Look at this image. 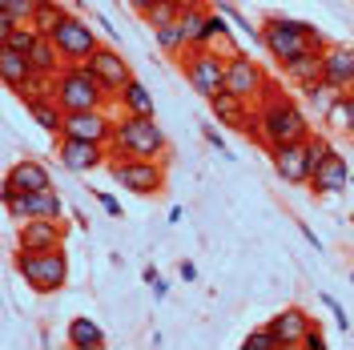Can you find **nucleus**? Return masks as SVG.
<instances>
[{
	"label": "nucleus",
	"instance_id": "1",
	"mask_svg": "<svg viewBox=\"0 0 354 350\" xmlns=\"http://www.w3.org/2000/svg\"><path fill=\"white\" fill-rule=\"evenodd\" d=\"M254 109H258V121H262L266 154L278 149V145H302L310 133H314V125H310V117L302 113V105L294 97H286L278 85H270V93H266Z\"/></svg>",
	"mask_w": 354,
	"mask_h": 350
},
{
	"label": "nucleus",
	"instance_id": "2",
	"mask_svg": "<svg viewBox=\"0 0 354 350\" xmlns=\"http://www.w3.org/2000/svg\"><path fill=\"white\" fill-rule=\"evenodd\" d=\"M109 154H121V157H149V161H157V157L169 154V137H165V129L157 125L153 117L117 113V129H113Z\"/></svg>",
	"mask_w": 354,
	"mask_h": 350
},
{
	"label": "nucleus",
	"instance_id": "3",
	"mask_svg": "<svg viewBox=\"0 0 354 350\" xmlns=\"http://www.w3.org/2000/svg\"><path fill=\"white\" fill-rule=\"evenodd\" d=\"M12 270L32 286V294H61V290L68 286L65 246H57V250H21V246H17Z\"/></svg>",
	"mask_w": 354,
	"mask_h": 350
},
{
	"label": "nucleus",
	"instance_id": "4",
	"mask_svg": "<svg viewBox=\"0 0 354 350\" xmlns=\"http://www.w3.org/2000/svg\"><path fill=\"white\" fill-rule=\"evenodd\" d=\"M53 97L65 113H88V109H109L113 97L85 65H65L61 77H53Z\"/></svg>",
	"mask_w": 354,
	"mask_h": 350
},
{
	"label": "nucleus",
	"instance_id": "5",
	"mask_svg": "<svg viewBox=\"0 0 354 350\" xmlns=\"http://www.w3.org/2000/svg\"><path fill=\"white\" fill-rule=\"evenodd\" d=\"M314 37H318L314 24L282 17V12H274V17L262 21V48L274 57V65H286V61H294L298 53H306Z\"/></svg>",
	"mask_w": 354,
	"mask_h": 350
},
{
	"label": "nucleus",
	"instance_id": "6",
	"mask_svg": "<svg viewBox=\"0 0 354 350\" xmlns=\"http://www.w3.org/2000/svg\"><path fill=\"white\" fill-rule=\"evenodd\" d=\"M109 177L129 190L137 197H157L165 190V161H149V157H121V154H109L105 161Z\"/></svg>",
	"mask_w": 354,
	"mask_h": 350
},
{
	"label": "nucleus",
	"instance_id": "7",
	"mask_svg": "<svg viewBox=\"0 0 354 350\" xmlns=\"http://www.w3.org/2000/svg\"><path fill=\"white\" fill-rule=\"evenodd\" d=\"M177 65H181V77L194 85L198 97H218L221 89H225V65H230V57L218 53V48H185L181 57H177Z\"/></svg>",
	"mask_w": 354,
	"mask_h": 350
},
{
	"label": "nucleus",
	"instance_id": "8",
	"mask_svg": "<svg viewBox=\"0 0 354 350\" xmlns=\"http://www.w3.org/2000/svg\"><path fill=\"white\" fill-rule=\"evenodd\" d=\"M48 41L61 48V57H65L68 65H85L88 57H93V48L101 44L97 41V33H93L77 12H65V21L48 33Z\"/></svg>",
	"mask_w": 354,
	"mask_h": 350
},
{
	"label": "nucleus",
	"instance_id": "9",
	"mask_svg": "<svg viewBox=\"0 0 354 350\" xmlns=\"http://www.w3.org/2000/svg\"><path fill=\"white\" fill-rule=\"evenodd\" d=\"M270 77H266V68L254 61V57H245V53H238V57H230V65H225V89L234 93V97H242V101H250V105H258L266 93H270Z\"/></svg>",
	"mask_w": 354,
	"mask_h": 350
},
{
	"label": "nucleus",
	"instance_id": "10",
	"mask_svg": "<svg viewBox=\"0 0 354 350\" xmlns=\"http://www.w3.org/2000/svg\"><path fill=\"white\" fill-rule=\"evenodd\" d=\"M85 68H88V73H93V77H97L105 89H109L113 97H117V93H121V89L133 81L129 61H125V57H121V48H113L109 41H101L97 48H93V57L85 61Z\"/></svg>",
	"mask_w": 354,
	"mask_h": 350
},
{
	"label": "nucleus",
	"instance_id": "11",
	"mask_svg": "<svg viewBox=\"0 0 354 350\" xmlns=\"http://www.w3.org/2000/svg\"><path fill=\"white\" fill-rule=\"evenodd\" d=\"M57 161L65 174H93L109 161V145L97 141H77V137H61L57 141Z\"/></svg>",
	"mask_w": 354,
	"mask_h": 350
},
{
	"label": "nucleus",
	"instance_id": "12",
	"mask_svg": "<svg viewBox=\"0 0 354 350\" xmlns=\"http://www.w3.org/2000/svg\"><path fill=\"white\" fill-rule=\"evenodd\" d=\"M12 221H32V218H48V221H65V201L61 194L48 185V190H37V194H21L17 201L4 205Z\"/></svg>",
	"mask_w": 354,
	"mask_h": 350
},
{
	"label": "nucleus",
	"instance_id": "13",
	"mask_svg": "<svg viewBox=\"0 0 354 350\" xmlns=\"http://www.w3.org/2000/svg\"><path fill=\"white\" fill-rule=\"evenodd\" d=\"M113 129H117V113H109V109L65 113V137H77V141H97V145H109Z\"/></svg>",
	"mask_w": 354,
	"mask_h": 350
},
{
	"label": "nucleus",
	"instance_id": "14",
	"mask_svg": "<svg viewBox=\"0 0 354 350\" xmlns=\"http://www.w3.org/2000/svg\"><path fill=\"white\" fill-rule=\"evenodd\" d=\"M266 326L274 330L278 350H294V347H302V338H306V330L314 326V318H310L302 306H286V310H278Z\"/></svg>",
	"mask_w": 354,
	"mask_h": 350
},
{
	"label": "nucleus",
	"instance_id": "15",
	"mask_svg": "<svg viewBox=\"0 0 354 350\" xmlns=\"http://www.w3.org/2000/svg\"><path fill=\"white\" fill-rule=\"evenodd\" d=\"M270 165H274V174L282 177L286 185H310L306 141L302 145H278V149H270Z\"/></svg>",
	"mask_w": 354,
	"mask_h": 350
},
{
	"label": "nucleus",
	"instance_id": "16",
	"mask_svg": "<svg viewBox=\"0 0 354 350\" xmlns=\"http://www.w3.org/2000/svg\"><path fill=\"white\" fill-rule=\"evenodd\" d=\"M17 246L21 250H57L65 246V221H48V218H32L17 225Z\"/></svg>",
	"mask_w": 354,
	"mask_h": 350
},
{
	"label": "nucleus",
	"instance_id": "17",
	"mask_svg": "<svg viewBox=\"0 0 354 350\" xmlns=\"http://www.w3.org/2000/svg\"><path fill=\"white\" fill-rule=\"evenodd\" d=\"M346 185H351V161L338 154V149H330V154L322 157V165L310 174V190L330 197V194H342Z\"/></svg>",
	"mask_w": 354,
	"mask_h": 350
},
{
	"label": "nucleus",
	"instance_id": "18",
	"mask_svg": "<svg viewBox=\"0 0 354 350\" xmlns=\"http://www.w3.org/2000/svg\"><path fill=\"white\" fill-rule=\"evenodd\" d=\"M322 81H330L334 89H354V44L322 48Z\"/></svg>",
	"mask_w": 354,
	"mask_h": 350
},
{
	"label": "nucleus",
	"instance_id": "19",
	"mask_svg": "<svg viewBox=\"0 0 354 350\" xmlns=\"http://www.w3.org/2000/svg\"><path fill=\"white\" fill-rule=\"evenodd\" d=\"M0 81L17 93V89L32 85V81H41V77H37L32 61H28V53H17V48L0 44Z\"/></svg>",
	"mask_w": 354,
	"mask_h": 350
},
{
	"label": "nucleus",
	"instance_id": "20",
	"mask_svg": "<svg viewBox=\"0 0 354 350\" xmlns=\"http://www.w3.org/2000/svg\"><path fill=\"white\" fill-rule=\"evenodd\" d=\"M209 113H214V121H218V125H225V129H238L245 117L254 113V105H250V101H242V97H234L230 89H221L218 97H209Z\"/></svg>",
	"mask_w": 354,
	"mask_h": 350
},
{
	"label": "nucleus",
	"instance_id": "21",
	"mask_svg": "<svg viewBox=\"0 0 354 350\" xmlns=\"http://www.w3.org/2000/svg\"><path fill=\"white\" fill-rule=\"evenodd\" d=\"M8 181L21 190V194H37V190H48L53 185V177H48V169H44L37 157H24V161H12V169H8Z\"/></svg>",
	"mask_w": 354,
	"mask_h": 350
},
{
	"label": "nucleus",
	"instance_id": "22",
	"mask_svg": "<svg viewBox=\"0 0 354 350\" xmlns=\"http://www.w3.org/2000/svg\"><path fill=\"white\" fill-rule=\"evenodd\" d=\"M282 68V77H286L290 85H310V81H322V48H306V53H298L294 61H286Z\"/></svg>",
	"mask_w": 354,
	"mask_h": 350
},
{
	"label": "nucleus",
	"instance_id": "23",
	"mask_svg": "<svg viewBox=\"0 0 354 350\" xmlns=\"http://www.w3.org/2000/svg\"><path fill=\"white\" fill-rule=\"evenodd\" d=\"M322 129L354 137V89H342V93L334 97V105L322 113Z\"/></svg>",
	"mask_w": 354,
	"mask_h": 350
},
{
	"label": "nucleus",
	"instance_id": "24",
	"mask_svg": "<svg viewBox=\"0 0 354 350\" xmlns=\"http://www.w3.org/2000/svg\"><path fill=\"white\" fill-rule=\"evenodd\" d=\"M205 21H209V4H189V8H181L177 28H181L185 48H209V44H205Z\"/></svg>",
	"mask_w": 354,
	"mask_h": 350
},
{
	"label": "nucleus",
	"instance_id": "25",
	"mask_svg": "<svg viewBox=\"0 0 354 350\" xmlns=\"http://www.w3.org/2000/svg\"><path fill=\"white\" fill-rule=\"evenodd\" d=\"M28 61H32V68H37V77H41V81L61 77V73H65V65H68L65 57H61V48L48 41V37H41V41H37V48L28 53Z\"/></svg>",
	"mask_w": 354,
	"mask_h": 350
},
{
	"label": "nucleus",
	"instance_id": "26",
	"mask_svg": "<svg viewBox=\"0 0 354 350\" xmlns=\"http://www.w3.org/2000/svg\"><path fill=\"white\" fill-rule=\"evenodd\" d=\"M65 338H68V347L73 350H101L109 338H105V330H101V322H93V318H73L65 330Z\"/></svg>",
	"mask_w": 354,
	"mask_h": 350
},
{
	"label": "nucleus",
	"instance_id": "27",
	"mask_svg": "<svg viewBox=\"0 0 354 350\" xmlns=\"http://www.w3.org/2000/svg\"><path fill=\"white\" fill-rule=\"evenodd\" d=\"M117 113H133V117H153V97H149V89L141 85L137 77H133L129 85L117 93Z\"/></svg>",
	"mask_w": 354,
	"mask_h": 350
},
{
	"label": "nucleus",
	"instance_id": "28",
	"mask_svg": "<svg viewBox=\"0 0 354 350\" xmlns=\"http://www.w3.org/2000/svg\"><path fill=\"white\" fill-rule=\"evenodd\" d=\"M65 12L68 8L61 4V0H41V8H37V17H32V28H37L41 37H48L57 24L65 21Z\"/></svg>",
	"mask_w": 354,
	"mask_h": 350
},
{
	"label": "nucleus",
	"instance_id": "29",
	"mask_svg": "<svg viewBox=\"0 0 354 350\" xmlns=\"http://www.w3.org/2000/svg\"><path fill=\"white\" fill-rule=\"evenodd\" d=\"M338 93H342V89H334L330 81H310V85H302V97H306V101H310V105H314L318 113H326V109H330Z\"/></svg>",
	"mask_w": 354,
	"mask_h": 350
},
{
	"label": "nucleus",
	"instance_id": "30",
	"mask_svg": "<svg viewBox=\"0 0 354 350\" xmlns=\"http://www.w3.org/2000/svg\"><path fill=\"white\" fill-rule=\"evenodd\" d=\"M153 41H157V48L165 53V57H181L185 53V41H181V28H177V21L174 24H161V28H153Z\"/></svg>",
	"mask_w": 354,
	"mask_h": 350
},
{
	"label": "nucleus",
	"instance_id": "31",
	"mask_svg": "<svg viewBox=\"0 0 354 350\" xmlns=\"http://www.w3.org/2000/svg\"><path fill=\"white\" fill-rule=\"evenodd\" d=\"M218 12H221V17H225L230 24H238V33H245V37H250L254 44H262V28L245 21V17L238 12V8H234V4H230V0H218Z\"/></svg>",
	"mask_w": 354,
	"mask_h": 350
},
{
	"label": "nucleus",
	"instance_id": "32",
	"mask_svg": "<svg viewBox=\"0 0 354 350\" xmlns=\"http://www.w3.org/2000/svg\"><path fill=\"white\" fill-rule=\"evenodd\" d=\"M177 17H181V4H177V0H161V4H153L141 21L149 24V28H161V24H174Z\"/></svg>",
	"mask_w": 354,
	"mask_h": 350
},
{
	"label": "nucleus",
	"instance_id": "33",
	"mask_svg": "<svg viewBox=\"0 0 354 350\" xmlns=\"http://www.w3.org/2000/svg\"><path fill=\"white\" fill-rule=\"evenodd\" d=\"M37 8H41V0H0V12L17 17L21 24H32V17H37Z\"/></svg>",
	"mask_w": 354,
	"mask_h": 350
},
{
	"label": "nucleus",
	"instance_id": "34",
	"mask_svg": "<svg viewBox=\"0 0 354 350\" xmlns=\"http://www.w3.org/2000/svg\"><path fill=\"white\" fill-rule=\"evenodd\" d=\"M37 41H41V33H37L32 24H21V28H17V33H12L4 44H8V48H17V53H32V48H37Z\"/></svg>",
	"mask_w": 354,
	"mask_h": 350
},
{
	"label": "nucleus",
	"instance_id": "35",
	"mask_svg": "<svg viewBox=\"0 0 354 350\" xmlns=\"http://www.w3.org/2000/svg\"><path fill=\"white\" fill-rule=\"evenodd\" d=\"M242 350H278V338H274V330L262 326V330H250L242 338Z\"/></svg>",
	"mask_w": 354,
	"mask_h": 350
},
{
	"label": "nucleus",
	"instance_id": "36",
	"mask_svg": "<svg viewBox=\"0 0 354 350\" xmlns=\"http://www.w3.org/2000/svg\"><path fill=\"white\" fill-rule=\"evenodd\" d=\"M238 129H242L245 141H254V145H262V149H266V137H262V121H258V109L250 113V117H245V121L238 125Z\"/></svg>",
	"mask_w": 354,
	"mask_h": 350
},
{
	"label": "nucleus",
	"instance_id": "37",
	"mask_svg": "<svg viewBox=\"0 0 354 350\" xmlns=\"http://www.w3.org/2000/svg\"><path fill=\"white\" fill-rule=\"evenodd\" d=\"M322 306L330 310V314H334V322H338L342 330H351V314H346V310L338 306V298H334V294H322Z\"/></svg>",
	"mask_w": 354,
	"mask_h": 350
},
{
	"label": "nucleus",
	"instance_id": "38",
	"mask_svg": "<svg viewBox=\"0 0 354 350\" xmlns=\"http://www.w3.org/2000/svg\"><path fill=\"white\" fill-rule=\"evenodd\" d=\"M302 347H306V350H326V334H322V326H318V322H314V326L306 330Z\"/></svg>",
	"mask_w": 354,
	"mask_h": 350
},
{
	"label": "nucleus",
	"instance_id": "39",
	"mask_svg": "<svg viewBox=\"0 0 354 350\" xmlns=\"http://www.w3.org/2000/svg\"><path fill=\"white\" fill-rule=\"evenodd\" d=\"M97 201H101V210H105L109 218H121V201H117L113 194H97Z\"/></svg>",
	"mask_w": 354,
	"mask_h": 350
},
{
	"label": "nucleus",
	"instance_id": "40",
	"mask_svg": "<svg viewBox=\"0 0 354 350\" xmlns=\"http://www.w3.org/2000/svg\"><path fill=\"white\" fill-rule=\"evenodd\" d=\"M121 4H125V8H133L137 17H145V12H149L153 4H161V0H121Z\"/></svg>",
	"mask_w": 354,
	"mask_h": 350
},
{
	"label": "nucleus",
	"instance_id": "41",
	"mask_svg": "<svg viewBox=\"0 0 354 350\" xmlns=\"http://www.w3.org/2000/svg\"><path fill=\"white\" fill-rule=\"evenodd\" d=\"M17 197H21V190H17V185H12V181L4 177V185H0V201L8 205V201H17Z\"/></svg>",
	"mask_w": 354,
	"mask_h": 350
},
{
	"label": "nucleus",
	"instance_id": "42",
	"mask_svg": "<svg viewBox=\"0 0 354 350\" xmlns=\"http://www.w3.org/2000/svg\"><path fill=\"white\" fill-rule=\"evenodd\" d=\"M205 141H209V145H214L218 154H225V137H221L218 129H205Z\"/></svg>",
	"mask_w": 354,
	"mask_h": 350
},
{
	"label": "nucleus",
	"instance_id": "43",
	"mask_svg": "<svg viewBox=\"0 0 354 350\" xmlns=\"http://www.w3.org/2000/svg\"><path fill=\"white\" fill-rule=\"evenodd\" d=\"M298 234H302V238H306L310 246H314V250H322V238H318V234H314L310 225H298Z\"/></svg>",
	"mask_w": 354,
	"mask_h": 350
},
{
	"label": "nucleus",
	"instance_id": "44",
	"mask_svg": "<svg viewBox=\"0 0 354 350\" xmlns=\"http://www.w3.org/2000/svg\"><path fill=\"white\" fill-rule=\"evenodd\" d=\"M177 270H181V278H185V282H194V278H198V266H194V262H181Z\"/></svg>",
	"mask_w": 354,
	"mask_h": 350
},
{
	"label": "nucleus",
	"instance_id": "45",
	"mask_svg": "<svg viewBox=\"0 0 354 350\" xmlns=\"http://www.w3.org/2000/svg\"><path fill=\"white\" fill-rule=\"evenodd\" d=\"M141 282H145V286H153V282H157V266H153V262L141 270Z\"/></svg>",
	"mask_w": 354,
	"mask_h": 350
},
{
	"label": "nucleus",
	"instance_id": "46",
	"mask_svg": "<svg viewBox=\"0 0 354 350\" xmlns=\"http://www.w3.org/2000/svg\"><path fill=\"white\" fill-rule=\"evenodd\" d=\"M153 294H157V298H165V294H169V282H165V278H157V282H153Z\"/></svg>",
	"mask_w": 354,
	"mask_h": 350
},
{
	"label": "nucleus",
	"instance_id": "47",
	"mask_svg": "<svg viewBox=\"0 0 354 350\" xmlns=\"http://www.w3.org/2000/svg\"><path fill=\"white\" fill-rule=\"evenodd\" d=\"M351 282H354V270H351Z\"/></svg>",
	"mask_w": 354,
	"mask_h": 350
},
{
	"label": "nucleus",
	"instance_id": "48",
	"mask_svg": "<svg viewBox=\"0 0 354 350\" xmlns=\"http://www.w3.org/2000/svg\"><path fill=\"white\" fill-rule=\"evenodd\" d=\"M351 185H354V174H351Z\"/></svg>",
	"mask_w": 354,
	"mask_h": 350
}]
</instances>
